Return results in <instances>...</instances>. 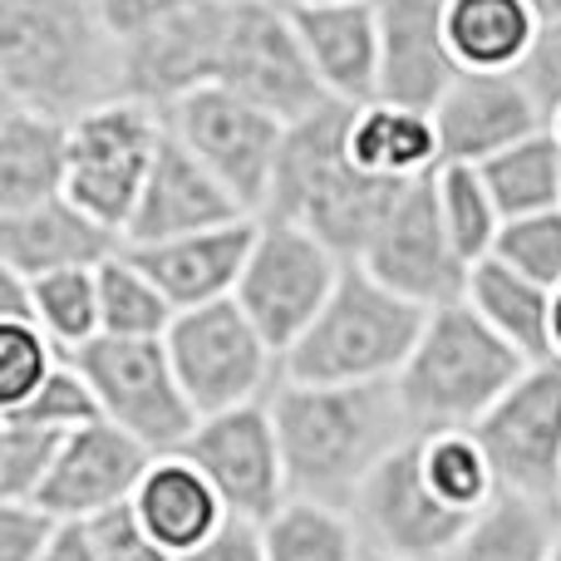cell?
Here are the masks:
<instances>
[{
    "label": "cell",
    "mask_w": 561,
    "mask_h": 561,
    "mask_svg": "<svg viewBox=\"0 0 561 561\" xmlns=\"http://www.w3.org/2000/svg\"><path fill=\"white\" fill-rule=\"evenodd\" d=\"M99 547V561H178V552H168L153 533L144 527V517L134 513V503L124 507H108L89 523Z\"/></svg>",
    "instance_id": "obj_41"
},
{
    "label": "cell",
    "mask_w": 561,
    "mask_h": 561,
    "mask_svg": "<svg viewBox=\"0 0 561 561\" xmlns=\"http://www.w3.org/2000/svg\"><path fill=\"white\" fill-rule=\"evenodd\" d=\"M365 561H409V557H389V552H369V547H365Z\"/></svg>",
    "instance_id": "obj_50"
},
{
    "label": "cell",
    "mask_w": 561,
    "mask_h": 561,
    "mask_svg": "<svg viewBox=\"0 0 561 561\" xmlns=\"http://www.w3.org/2000/svg\"><path fill=\"white\" fill-rule=\"evenodd\" d=\"M350 517H355L369 552L409 561H444L463 537V527L473 523V517L454 513L448 503H438V493L428 488L424 463H419V434L409 444H399L365 478V488L350 503Z\"/></svg>",
    "instance_id": "obj_15"
},
{
    "label": "cell",
    "mask_w": 561,
    "mask_h": 561,
    "mask_svg": "<svg viewBox=\"0 0 561 561\" xmlns=\"http://www.w3.org/2000/svg\"><path fill=\"white\" fill-rule=\"evenodd\" d=\"M124 232L99 222L94 213L75 203L69 193L45 197L35 207L0 213V266L20 276L75 272V266H104L114 252H124Z\"/></svg>",
    "instance_id": "obj_20"
},
{
    "label": "cell",
    "mask_w": 561,
    "mask_h": 561,
    "mask_svg": "<svg viewBox=\"0 0 561 561\" xmlns=\"http://www.w3.org/2000/svg\"><path fill=\"white\" fill-rule=\"evenodd\" d=\"M168 134L183 138L207 168L227 183V193L252 217L266 213L276 187V163L286 148V118L266 104L237 94L227 84H203L163 108Z\"/></svg>",
    "instance_id": "obj_9"
},
{
    "label": "cell",
    "mask_w": 561,
    "mask_h": 561,
    "mask_svg": "<svg viewBox=\"0 0 561 561\" xmlns=\"http://www.w3.org/2000/svg\"><path fill=\"white\" fill-rule=\"evenodd\" d=\"M350 114L355 104L325 99L306 118L286 128V148L276 163V187L262 217H286L330 242L345 262H359L365 242L375 237L379 217L399 197L404 183L375 178L350 153Z\"/></svg>",
    "instance_id": "obj_3"
},
{
    "label": "cell",
    "mask_w": 561,
    "mask_h": 561,
    "mask_svg": "<svg viewBox=\"0 0 561 561\" xmlns=\"http://www.w3.org/2000/svg\"><path fill=\"white\" fill-rule=\"evenodd\" d=\"M434 193H438V213L444 227L454 237V247L463 252V262H483L493 256L497 237H503V207H497L493 187H488L483 168L478 163H444L434 173Z\"/></svg>",
    "instance_id": "obj_33"
},
{
    "label": "cell",
    "mask_w": 561,
    "mask_h": 561,
    "mask_svg": "<svg viewBox=\"0 0 561 561\" xmlns=\"http://www.w3.org/2000/svg\"><path fill=\"white\" fill-rule=\"evenodd\" d=\"M252 237H256V217H242V222L168 237V242H144L128 247V252L148 266V276L163 286V296L178 310H193L237 296L242 266L252 256Z\"/></svg>",
    "instance_id": "obj_23"
},
{
    "label": "cell",
    "mask_w": 561,
    "mask_h": 561,
    "mask_svg": "<svg viewBox=\"0 0 561 561\" xmlns=\"http://www.w3.org/2000/svg\"><path fill=\"white\" fill-rule=\"evenodd\" d=\"M547 134H552V138H557V144H561V104L552 108V114H547Z\"/></svg>",
    "instance_id": "obj_48"
},
{
    "label": "cell",
    "mask_w": 561,
    "mask_h": 561,
    "mask_svg": "<svg viewBox=\"0 0 561 561\" xmlns=\"http://www.w3.org/2000/svg\"><path fill=\"white\" fill-rule=\"evenodd\" d=\"M517 75H523V84L533 89V99L542 104V118H547L561 104V20H542L533 55L523 59Z\"/></svg>",
    "instance_id": "obj_43"
},
{
    "label": "cell",
    "mask_w": 561,
    "mask_h": 561,
    "mask_svg": "<svg viewBox=\"0 0 561 561\" xmlns=\"http://www.w3.org/2000/svg\"><path fill=\"white\" fill-rule=\"evenodd\" d=\"M478 168H483L503 217H527V213L561 207V144L547 128H537L533 138L503 148V153H493Z\"/></svg>",
    "instance_id": "obj_32"
},
{
    "label": "cell",
    "mask_w": 561,
    "mask_h": 561,
    "mask_svg": "<svg viewBox=\"0 0 561 561\" xmlns=\"http://www.w3.org/2000/svg\"><path fill=\"white\" fill-rule=\"evenodd\" d=\"M0 414H20V419H35V424L59 428V434H75L79 424L104 419V409H99V394H94V385H89V375L65 355L55 365V375H49L25 404L0 409Z\"/></svg>",
    "instance_id": "obj_39"
},
{
    "label": "cell",
    "mask_w": 561,
    "mask_h": 561,
    "mask_svg": "<svg viewBox=\"0 0 561 561\" xmlns=\"http://www.w3.org/2000/svg\"><path fill=\"white\" fill-rule=\"evenodd\" d=\"M163 345L197 414L256 404L280 385V350L237 306V296L178 310Z\"/></svg>",
    "instance_id": "obj_7"
},
{
    "label": "cell",
    "mask_w": 561,
    "mask_h": 561,
    "mask_svg": "<svg viewBox=\"0 0 561 561\" xmlns=\"http://www.w3.org/2000/svg\"><path fill=\"white\" fill-rule=\"evenodd\" d=\"M222 35H227V0H197L193 10L118 45L124 94L144 99L153 108H168L183 94H193V89L217 84Z\"/></svg>",
    "instance_id": "obj_16"
},
{
    "label": "cell",
    "mask_w": 561,
    "mask_h": 561,
    "mask_svg": "<svg viewBox=\"0 0 561 561\" xmlns=\"http://www.w3.org/2000/svg\"><path fill=\"white\" fill-rule=\"evenodd\" d=\"M134 513L144 517V527L168 547V552L183 557L187 547H197L203 537H213L227 523V503L217 497V488L207 483V473L193 463L187 454H158L148 463L144 483L134 493Z\"/></svg>",
    "instance_id": "obj_25"
},
{
    "label": "cell",
    "mask_w": 561,
    "mask_h": 561,
    "mask_svg": "<svg viewBox=\"0 0 561 561\" xmlns=\"http://www.w3.org/2000/svg\"><path fill=\"white\" fill-rule=\"evenodd\" d=\"M217 84L266 104L286 124L306 118L325 104L320 75L306 55V39L296 30L286 0H227V35Z\"/></svg>",
    "instance_id": "obj_11"
},
{
    "label": "cell",
    "mask_w": 561,
    "mask_h": 561,
    "mask_svg": "<svg viewBox=\"0 0 561 561\" xmlns=\"http://www.w3.org/2000/svg\"><path fill=\"white\" fill-rule=\"evenodd\" d=\"M99 310H104V335H168L178 316V306L128 247L99 266Z\"/></svg>",
    "instance_id": "obj_34"
},
{
    "label": "cell",
    "mask_w": 561,
    "mask_h": 561,
    "mask_svg": "<svg viewBox=\"0 0 561 561\" xmlns=\"http://www.w3.org/2000/svg\"><path fill=\"white\" fill-rule=\"evenodd\" d=\"M552 355L561 359V286L552 290Z\"/></svg>",
    "instance_id": "obj_46"
},
{
    "label": "cell",
    "mask_w": 561,
    "mask_h": 561,
    "mask_svg": "<svg viewBox=\"0 0 561 561\" xmlns=\"http://www.w3.org/2000/svg\"><path fill=\"white\" fill-rule=\"evenodd\" d=\"M463 300L527 359H552V290L513 272L503 256L473 262Z\"/></svg>",
    "instance_id": "obj_28"
},
{
    "label": "cell",
    "mask_w": 561,
    "mask_h": 561,
    "mask_svg": "<svg viewBox=\"0 0 561 561\" xmlns=\"http://www.w3.org/2000/svg\"><path fill=\"white\" fill-rule=\"evenodd\" d=\"M444 30L458 75H517L537 45L542 15L533 0H448Z\"/></svg>",
    "instance_id": "obj_27"
},
{
    "label": "cell",
    "mask_w": 561,
    "mask_h": 561,
    "mask_svg": "<svg viewBox=\"0 0 561 561\" xmlns=\"http://www.w3.org/2000/svg\"><path fill=\"white\" fill-rule=\"evenodd\" d=\"M533 5L542 20H561V0H533Z\"/></svg>",
    "instance_id": "obj_47"
},
{
    "label": "cell",
    "mask_w": 561,
    "mask_h": 561,
    "mask_svg": "<svg viewBox=\"0 0 561 561\" xmlns=\"http://www.w3.org/2000/svg\"><path fill=\"white\" fill-rule=\"evenodd\" d=\"M59 523L35 497H0V561H39L55 542Z\"/></svg>",
    "instance_id": "obj_40"
},
{
    "label": "cell",
    "mask_w": 561,
    "mask_h": 561,
    "mask_svg": "<svg viewBox=\"0 0 561 561\" xmlns=\"http://www.w3.org/2000/svg\"><path fill=\"white\" fill-rule=\"evenodd\" d=\"M419 463H424V478L438 493V503H448L463 517H478L503 493L493 458H488L483 438H478L473 428H434V434H419Z\"/></svg>",
    "instance_id": "obj_30"
},
{
    "label": "cell",
    "mask_w": 561,
    "mask_h": 561,
    "mask_svg": "<svg viewBox=\"0 0 561 561\" xmlns=\"http://www.w3.org/2000/svg\"><path fill=\"white\" fill-rule=\"evenodd\" d=\"M527 365L533 359L517 355L468 300H448L428 310L424 335L394 375V389L419 434L473 428Z\"/></svg>",
    "instance_id": "obj_5"
},
{
    "label": "cell",
    "mask_w": 561,
    "mask_h": 561,
    "mask_svg": "<svg viewBox=\"0 0 561 561\" xmlns=\"http://www.w3.org/2000/svg\"><path fill=\"white\" fill-rule=\"evenodd\" d=\"M69 183V118L5 99L0 104V213L59 197Z\"/></svg>",
    "instance_id": "obj_24"
},
{
    "label": "cell",
    "mask_w": 561,
    "mask_h": 561,
    "mask_svg": "<svg viewBox=\"0 0 561 561\" xmlns=\"http://www.w3.org/2000/svg\"><path fill=\"white\" fill-rule=\"evenodd\" d=\"M379 20V49H385V89L379 99L434 108L444 89L458 79L448 55L444 10L448 0H369Z\"/></svg>",
    "instance_id": "obj_21"
},
{
    "label": "cell",
    "mask_w": 561,
    "mask_h": 561,
    "mask_svg": "<svg viewBox=\"0 0 561 561\" xmlns=\"http://www.w3.org/2000/svg\"><path fill=\"white\" fill-rule=\"evenodd\" d=\"M350 153L365 173L389 183H414L444 168L434 108L399 104V99H369L350 114Z\"/></svg>",
    "instance_id": "obj_26"
},
{
    "label": "cell",
    "mask_w": 561,
    "mask_h": 561,
    "mask_svg": "<svg viewBox=\"0 0 561 561\" xmlns=\"http://www.w3.org/2000/svg\"><path fill=\"white\" fill-rule=\"evenodd\" d=\"M359 266L375 272L389 290L419 300V306H448V300H463L468 272L463 252L454 247L438 213V193H434V173L414 178V183L399 187V197L389 203V213L379 217L375 237L359 252Z\"/></svg>",
    "instance_id": "obj_13"
},
{
    "label": "cell",
    "mask_w": 561,
    "mask_h": 561,
    "mask_svg": "<svg viewBox=\"0 0 561 561\" xmlns=\"http://www.w3.org/2000/svg\"><path fill=\"white\" fill-rule=\"evenodd\" d=\"M65 350L35 320H0V409H15L55 375Z\"/></svg>",
    "instance_id": "obj_37"
},
{
    "label": "cell",
    "mask_w": 561,
    "mask_h": 561,
    "mask_svg": "<svg viewBox=\"0 0 561 561\" xmlns=\"http://www.w3.org/2000/svg\"><path fill=\"white\" fill-rule=\"evenodd\" d=\"M178 561H272L266 557V533L252 517H227L213 537H203L197 547H187Z\"/></svg>",
    "instance_id": "obj_44"
},
{
    "label": "cell",
    "mask_w": 561,
    "mask_h": 561,
    "mask_svg": "<svg viewBox=\"0 0 561 561\" xmlns=\"http://www.w3.org/2000/svg\"><path fill=\"white\" fill-rule=\"evenodd\" d=\"M153 448L138 444L134 434H124L108 419L94 424H79L65 438L55 468H49L45 488L35 493V503H45L55 517L65 523H94L108 507L134 503L138 483H144L148 463H153Z\"/></svg>",
    "instance_id": "obj_17"
},
{
    "label": "cell",
    "mask_w": 561,
    "mask_h": 561,
    "mask_svg": "<svg viewBox=\"0 0 561 561\" xmlns=\"http://www.w3.org/2000/svg\"><path fill=\"white\" fill-rule=\"evenodd\" d=\"M473 434L483 438L503 493L561 507V359H533Z\"/></svg>",
    "instance_id": "obj_12"
},
{
    "label": "cell",
    "mask_w": 561,
    "mask_h": 561,
    "mask_svg": "<svg viewBox=\"0 0 561 561\" xmlns=\"http://www.w3.org/2000/svg\"><path fill=\"white\" fill-rule=\"evenodd\" d=\"M493 256H503L513 272H523V276L542 280L547 290H557L561 286V207L507 217Z\"/></svg>",
    "instance_id": "obj_38"
},
{
    "label": "cell",
    "mask_w": 561,
    "mask_h": 561,
    "mask_svg": "<svg viewBox=\"0 0 561 561\" xmlns=\"http://www.w3.org/2000/svg\"><path fill=\"white\" fill-rule=\"evenodd\" d=\"M242 217L252 213L227 193L222 178L183 138L168 134L153 158V173L144 183V197L134 207V222H128V247L207 232V227H227V222H242Z\"/></svg>",
    "instance_id": "obj_19"
},
{
    "label": "cell",
    "mask_w": 561,
    "mask_h": 561,
    "mask_svg": "<svg viewBox=\"0 0 561 561\" xmlns=\"http://www.w3.org/2000/svg\"><path fill=\"white\" fill-rule=\"evenodd\" d=\"M69 359L89 375L108 424L134 434L153 454L183 448L203 419L178 379L163 335H99Z\"/></svg>",
    "instance_id": "obj_8"
},
{
    "label": "cell",
    "mask_w": 561,
    "mask_h": 561,
    "mask_svg": "<svg viewBox=\"0 0 561 561\" xmlns=\"http://www.w3.org/2000/svg\"><path fill=\"white\" fill-rule=\"evenodd\" d=\"M286 5H350V0H286Z\"/></svg>",
    "instance_id": "obj_49"
},
{
    "label": "cell",
    "mask_w": 561,
    "mask_h": 561,
    "mask_svg": "<svg viewBox=\"0 0 561 561\" xmlns=\"http://www.w3.org/2000/svg\"><path fill=\"white\" fill-rule=\"evenodd\" d=\"M272 561H365V537L345 507L286 497L262 523Z\"/></svg>",
    "instance_id": "obj_31"
},
{
    "label": "cell",
    "mask_w": 561,
    "mask_h": 561,
    "mask_svg": "<svg viewBox=\"0 0 561 561\" xmlns=\"http://www.w3.org/2000/svg\"><path fill=\"white\" fill-rule=\"evenodd\" d=\"M428 306L389 290L359 262L345 266L325 310L280 355V379L300 385H379L404 369L424 335Z\"/></svg>",
    "instance_id": "obj_4"
},
{
    "label": "cell",
    "mask_w": 561,
    "mask_h": 561,
    "mask_svg": "<svg viewBox=\"0 0 561 561\" xmlns=\"http://www.w3.org/2000/svg\"><path fill=\"white\" fill-rule=\"evenodd\" d=\"M30 290H35V325L45 330L65 355H79L89 340L104 335V310H99V266L30 276Z\"/></svg>",
    "instance_id": "obj_35"
},
{
    "label": "cell",
    "mask_w": 561,
    "mask_h": 561,
    "mask_svg": "<svg viewBox=\"0 0 561 561\" xmlns=\"http://www.w3.org/2000/svg\"><path fill=\"white\" fill-rule=\"evenodd\" d=\"M168 138L163 108L144 104V99H104L89 114H79L69 124V183L65 193L75 197L84 213H94L99 222H108L114 232H124L134 207L144 197V183L153 173V158Z\"/></svg>",
    "instance_id": "obj_6"
},
{
    "label": "cell",
    "mask_w": 561,
    "mask_h": 561,
    "mask_svg": "<svg viewBox=\"0 0 561 561\" xmlns=\"http://www.w3.org/2000/svg\"><path fill=\"white\" fill-rule=\"evenodd\" d=\"M444 163H488L493 153L547 128L523 75H458L434 104Z\"/></svg>",
    "instance_id": "obj_18"
},
{
    "label": "cell",
    "mask_w": 561,
    "mask_h": 561,
    "mask_svg": "<svg viewBox=\"0 0 561 561\" xmlns=\"http://www.w3.org/2000/svg\"><path fill=\"white\" fill-rule=\"evenodd\" d=\"M345 256L330 242H320L316 232H306L300 222L286 217H256L252 256L237 280V306L256 320L266 340L286 355L300 335L310 330V320L325 310L330 290L345 276Z\"/></svg>",
    "instance_id": "obj_10"
},
{
    "label": "cell",
    "mask_w": 561,
    "mask_h": 561,
    "mask_svg": "<svg viewBox=\"0 0 561 561\" xmlns=\"http://www.w3.org/2000/svg\"><path fill=\"white\" fill-rule=\"evenodd\" d=\"M320 89L340 104H369L385 89V49L369 0L350 5H290Z\"/></svg>",
    "instance_id": "obj_22"
},
{
    "label": "cell",
    "mask_w": 561,
    "mask_h": 561,
    "mask_svg": "<svg viewBox=\"0 0 561 561\" xmlns=\"http://www.w3.org/2000/svg\"><path fill=\"white\" fill-rule=\"evenodd\" d=\"M99 5V20H104V30L118 39V45H128V39L148 35V30H158L163 20L183 15V10H193L197 0H94Z\"/></svg>",
    "instance_id": "obj_42"
},
{
    "label": "cell",
    "mask_w": 561,
    "mask_h": 561,
    "mask_svg": "<svg viewBox=\"0 0 561 561\" xmlns=\"http://www.w3.org/2000/svg\"><path fill=\"white\" fill-rule=\"evenodd\" d=\"M178 454H187L203 468L207 483L227 503V513H237V517L266 523L290 497L280 434H276V419L266 399L222 409V414H203Z\"/></svg>",
    "instance_id": "obj_14"
},
{
    "label": "cell",
    "mask_w": 561,
    "mask_h": 561,
    "mask_svg": "<svg viewBox=\"0 0 561 561\" xmlns=\"http://www.w3.org/2000/svg\"><path fill=\"white\" fill-rule=\"evenodd\" d=\"M561 537V507L542 497L497 493L444 561H552V547Z\"/></svg>",
    "instance_id": "obj_29"
},
{
    "label": "cell",
    "mask_w": 561,
    "mask_h": 561,
    "mask_svg": "<svg viewBox=\"0 0 561 561\" xmlns=\"http://www.w3.org/2000/svg\"><path fill=\"white\" fill-rule=\"evenodd\" d=\"M280 434L290 497L345 507L365 478L419 434L394 379L379 385H300L280 379L266 394Z\"/></svg>",
    "instance_id": "obj_1"
},
{
    "label": "cell",
    "mask_w": 561,
    "mask_h": 561,
    "mask_svg": "<svg viewBox=\"0 0 561 561\" xmlns=\"http://www.w3.org/2000/svg\"><path fill=\"white\" fill-rule=\"evenodd\" d=\"M39 561H99V547H94L89 523H59L55 542L45 547V557Z\"/></svg>",
    "instance_id": "obj_45"
},
{
    "label": "cell",
    "mask_w": 561,
    "mask_h": 561,
    "mask_svg": "<svg viewBox=\"0 0 561 561\" xmlns=\"http://www.w3.org/2000/svg\"><path fill=\"white\" fill-rule=\"evenodd\" d=\"M0 89L69 124L124 94L118 39L94 0H0Z\"/></svg>",
    "instance_id": "obj_2"
},
{
    "label": "cell",
    "mask_w": 561,
    "mask_h": 561,
    "mask_svg": "<svg viewBox=\"0 0 561 561\" xmlns=\"http://www.w3.org/2000/svg\"><path fill=\"white\" fill-rule=\"evenodd\" d=\"M552 561H561V537H557V547H552Z\"/></svg>",
    "instance_id": "obj_51"
},
{
    "label": "cell",
    "mask_w": 561,
    "mask_h": 561,
    "mask_svg": "<svg viewBox=\"0 0 561 561\" xmlns=\"http://www.w3.org/2000/svg\"><path fill=\"white\" fill-rule=\"evenodd\" d=\"M69 434L20 414H0V497H35Z\"/></svg>",
    "instance_id": "obj_36"
}]
</instances>
